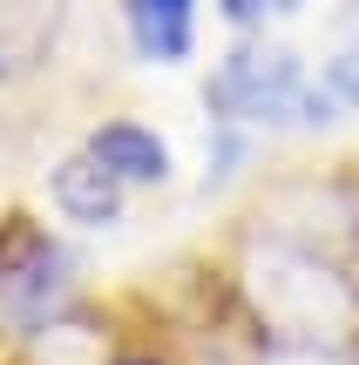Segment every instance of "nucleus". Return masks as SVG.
<instances>
[{
  "label": "nucleus",
  "instance_id": "obj_1",
  "mask_svg": "<svg viewBox=\"0 0 359 365\" xmlns=\"http://www.w3.org/2000/svg\"><path fill=\"white\" fill-rule=\"evenodd\" d=\"M203 108H211V122H231L244 135H258V129H325V122H339V108L325 102L319 75L305 68V54H292L285 41H265V34L231 41V54L203 81Z\"/></svg>",
  "mask_w": 359,
  "mask_h": 365
},
{
  "label": "nucleus",
  "instance_id": "obj_2",
  "mask_svg": "<svg viewBox=\"0 0 359 365\" xmlns=\"http://www.w3.org/2000/svg\"><path fill=\"white\" fill-rule=\"evenodd\" d=\"M61 298H68L61 244H54L48 230H34V223H14V230L0 237V318L41 325V318L61 312Z\"/></svg>",
  "mask_w": 359,
  "mask_h": 365
},
{
  "label": "nucleus",
  "instance_id": "obj_3",
  "mask_svg": "<svg viewBox=\"0 0 359 365\" xmlns=\"http://www.w3.org/2000/svg\"><path fill=\"white\" fill-rule=\"evenodd\" d=\"M89 149L95 163H102L108 176L122 182V190H163L176 170V156H170V143H163L149 122H129V115H116V122H102V129H89Z\"/></svg>",
  "mask_w": 359,
  "mask_h": 365
},
{
  "label": "nucleus",
  "instance_id": "obj_4",
  "mask_svg": "<svg viewBox=\"0 0 359 365\" xmlns=\"http://www.w3.org/2000/svg\"><path fill=\"white\" fill-rule=\"evenodd\" d=\"M48 196H54V210H61L75 230H116V223H122V210H129V190H122V182L108 176L102 163L89 156V149H75V156H61V163H54Z\"/></svg>",
  "mask_w": 359,
  "mask_h": 365
},
{
  "label": "nucleus",
  "instance_id": "obj_5",
  "mask_svg": "<svg viewBox=\"0 0 359 365\" xmlns=\"http://www.w3.org/2000/svg\"><path fill=\"white\" fill-rule=\"evenodd\" d=\"M122 34L136 61L183 68L197 54V0H122Z\"/></svg>",
  "mask_w": 359,
  "mask_h": 365
},
{
  "label": "nucleus",
  "instance_id": "obj_6",
  "mask_svg": "<svg viewBox=\"0 0 359 365\" xmlns=\"http://www.w3.org/2000/svg\"><path fill=\"white\" fill-rule=\"evenodd\" d=\"M319 88L325 102L339 108V115H359V0L333 14V27H325V54H319Z\"/></svg>",
  "mask_w": 359,
  "mask_h": 365
},
{
  "label": "nucleus",
  "instance_id": "obj_7",
  "mask_svg": "<svg viewBox=\"0 0 359 365\" xmlns=\"http://www.w3.org/2000/svg\"><path fill=\"white\" fill-rule=\"evenodd\" d=\"M251 156V135L231 129V122H211V156H203V196L224 190L231 176H238V163Z\"/></svg>",
  "mask_w": 359,
  "mask_h": 365
},
{
  "label": "nucleus",
  "instance_id": "obj_8",
  "mask_svg": "<svg viewBox=\"0 0 359 365\" xmlns=\"http://www.w3.org/2000/svg\"><path fill=\"white\" fill-rule=\"evenodd\" d=\"M312 0H217V14H224L238 34H265V27L292 21V14H305Z\"/></svg>",
  "mask_w": 359,
  "mask_h": 365
}]
</instances>
